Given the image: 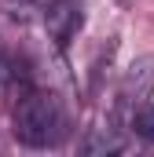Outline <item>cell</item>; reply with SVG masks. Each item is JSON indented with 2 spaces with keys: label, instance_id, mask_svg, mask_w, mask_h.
Here are the masks:
<instances>
[{
  "label": "cell",
  "instance_id": "cell-1",
  "mask_svg": "<svg viewBox=\"0 0 154 157\" xmlns=\"http://www.w3.org/2000/svg\"><path fill=\"white\" fill-rule=\"evenodd\" d=\"M11 124H15L18 143H26L33 150H48V146H59L66 135V110H63L59 95L40 91V88H22Z\"/></svg>",
  "mask_w": 154,
  "mask_h": 157
},
{
  "label": "cell",
  "instance_id": "cell-2",
  "mask_svg": "<svg viewBox=\"0 0 154 157\" xmlns=\"http://www.w3.org/2000/svg\"><path fill=\"white\" fill-rule=\"evenodd\" d=\"M40 18H44L48 37L59 48H66L77 37V29L84 26V7H81V0H48L40 7Z\"/></svg>",
  "mask_w": 154,
  "mask_h": 157
},
{
  "label": "cell",
  "instance_id": "cell-3",
  "mask_svg": "<svg viewBox=\"0 0 154 157\" xmlns=\"http://www.w3.org/2000/svg\"><path fill=\"white\" fill-rule=\"evenodd\" d=\"M151 88H154V55H147L128 70V77L121 84V106H143Z\"/></svg>",
  "mask_w": 154,
  "mask_h": 157
},
{
  "label": "cell",
  "instance_id": "cell-4",
  "mask_svg": "<svg viewBox=\"0 0 154 157\" xmlns=\"http://www.w3.org/2000/svg\"><path fill=\"white\" fill-rule=\"evenodd\" d=\"M121 146H125V135H121V128H117L114 121L92 128V132L84 135V143H81V150L92 154V157H99V154H117Z\"/></svg>",
  "mask_w": 154,
  "mask_h": 157
},
{
  "label": "cell",
  "instance_id": "cell-5",
  "mask_svg": "<svg viewBox=\"0 0 154 157\" xmlns=\"http://www.w3.org/2000/svg\"><path fill=\"white\" fill-rule=\"evenodd\" d=\"M48 0H0V11L11 18V22H26L33 11H40Z\"/></svg>",
  "mask_w": 154,
  "mask_h": 157
},
{
  "label": "cell",
  "instance_id": "cell-6",
  "mask_svg": "<svg viewBox=\"0 0 154 157\" xmlns=\"http://www.w3.org/2000/svg\"><path fill=\"white\" fill-rule=\"evenodd\" d=\"M7 84H22V88H30V84H26V73H22V62H15L11 51L0 48V88H7Z\"/></svg>",
  "mask_w": 154,
  "mask_h": 157
},
{
  "label": "cell",
  "instance_id": "cell-7",
  "mask_svg": "<svg viewBox=\"0 0 154 157\" xmlns=\"http://www.w3.org/2000/svg\"><path fill=\"white\" fill-rule=\"evenodd\" d=\"M132 132H136L143 143H154V106H140V110H136Z\"/></svg>",
  "mask_w": 154,
  "mask_h": 157
}]
</instances>
